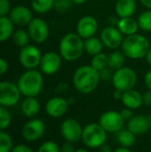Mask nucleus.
Listing matches in <instances>:
<instances>
[{
    "mask_svg": "<svg viewBox=\"0 0 151 152\" xmlns=\"http://www.w3.org/2000/svg\"><path fill=\"white\" fill-rule=\"evenodd\" d=\"M31 8L36 14H47L54 8V0H31Z\"/></svg>",
    "mask_w": 151,
    "mask_h": 152,
    "instance_id": "393cba45",
    "label": "nucleus"
},
{
    "mask_svg": "<svg viewBox=\"0 0 151 152\" xmlns=\"http://www.w3.org/2000/svg\"><path fill=\"white\" fill-rule=\"evenodd\" d=\"M98 123L105 128L107 132H118L124 125V118L120 112L111 110L101 114Z\"/></svg>",
    "mask_w": 151,
    "mask_h": 152,
    "instance_id": "9b49d317",
    "label": "nucleus"
},
{
    "mask_svg": "<svg viewBox=\"0 0 151 152\" xmlns=\"http://www.w3.org/2000/svg\"><path fill=\"white\" fill-rule=\"evenodd\" d=\"M74 102H75V99H74V98H69V104H74Z\"/></svg>",
    "mask_w": 151,
    "mask_h": 152,
    "instance_id": "603ef678",
    "label": "nucleus"
},
{
    "mask_svg": "<svg viewBox=\"0 0 151 152\" xmlns=\"http://www.w3.org/2000/svg\"><path fill=\"white\" fill-rule=\"evenodd\" d=\"M114 150H112V148L109 146L108 144H104V145H101V147L98 148V152H113Z\"/></svg>",
    "mask_w": 151,
    "mask_h": 152,
    "instance_id": "c03bdc74",
    "label": "nucleus"
},
{
    "mask_svg": "<svg viewBox=\"0 0 151 152\" xmlns=\"http://www.w3.org/2000/svg\"><path fill=\"white\" fill-rule=\"evenodd\" d=\"M39 102L35 98V96H26L21 104V111L23 115L28 118L36 116L39 112Z\"/></svg>",
    "mask_w": 151,
    "mask_h": 152,
    "instance_id": "412c9836",
    "label": "nucleus"
},
{
    "mask_svg": "<svg viewBox=\"0 0 151 152\" xmlns=\"http://www.w3.org/2000/svg\"><path fill=\"white\" fill-rule=\"evenodd\" d=\"M147 119H148V121H149V124H150V126H151V115L147 116Z\"/></svg>",
    "mask_w": 151,
    "mask_h": 152,
    "instance_id": "864d4df0",
    "label": "nucleus"
},
{
    "mask_svg": "<svg viewBox=\"0 0 151 152\" xmlns=\"http://www.w3.org/2000/svg\"><path fill=\"white\" fill-rule=\"evenodd\" d=\"M15 24L8 16L0 17V42H5L14 34Z\"/></svg>",
    "mask_w": 151,
    "mask_h": 152,
    "instance_id": "5701e85b",
    "label": "nucleus"
},
{
    "mask_svg": "<svg viewBox=\"0 0 151 152\" xmlns=\"http://www.w3.org/2000/svg\"><path fill=\"white\" fill-rule=\"evenodd\" d=\"M91 66H93L96 70L101 72L104 68L109 66V56H107L103 52L94 55L91 59Z\"/></svg>",
    "mask_w": 151,
    "mask_h": 152,
    "instance_id": "c85d7f7f",
    "label": "nucleus"
},
{
    "mask_svg": "<svg viewBox=\"0 0 151 152\" xmlns=\"http://www.w3.org/2000/svg\"><path fill=\"white\" fill-rule=\"evenodd\" d=\"M143 104L147 107H151V90L148 89L143 93Z\"/></svg>",
    "mask_w": 151,
    "mask_h": 152,
    "instance_id": "ea45409f",
    "label": "nucleus"
},
{
    "mask_svg": "<svg viewBox=\"0 0 151 152\" xmlns=\"http://www.w3.org/2000/svg\"><path fill=\"white\" fill-rule=\"evenodd\" d=\"M138 24L139 28L143 31L150 32L151 31V10L143 12L138 17Z\"/></svg>",
    "mask_w": 151,
    "mask_h": 152,
    "instance_id": "c756f323",
    "label": "nucleus"
},
{
    "mask_svg": "<svg viewBox=\"0 0 151 152\" xmlns=\"http://www.w3.org/2000/svg\"><path fill=\"white\" fill-rule=\"evenodd\" d=\"M46 132V125L40 119H31L23 125L21 134L27 142H34L44 136Z\"/></svg>",
    "mask_w": 151,
    "mask_h": 152,
    "instance_id": "f8f14e48",
    "label": "nucleus"
},
{
    "mask_svg": "<svg viewBox=\"0 0 151 152\" xmlns=\"http://www.w3.org/2000/svg\"><path fill=\"white\" fill-rule=\"evenodd\" d=\"M112 84L115 89L122 92L133 89L137 84V74L133 68L123 66L119 69L114 70Z\"/></svg>",
    "mask_w": 151,
    "mask_h": 152,
    "instance_id": "423d86ee",
    "label": "nucleus"
},
{
    "mask_svg": "<svg viewBox=\"0 0 151 152\" xmlns=\"http://www.w3.org/2000/svg\"><path fill=\"white\" fill-rule=\"evenodd\" d=\"M8 17L15 25L20 27L28 26L33 19L31 10L24 5H17L12 7Z\"/></svg>",
    "mask_w": 151,
    "mask_h": 152,
    "instance_id": "f3484780",
    "label": "nucleus"
},
{
    "mask_svg": "<svg viewBox=\"0 0 151 152\" xmlns=\"http://www.w3.org/2000/svg\"><path fill=\"white\" fill-rule=\"evenodd\" d=\"M120 113H121V115H122L123 118H124V120H126V121L131 120V119L133 117V110H131V109H129V108L123 109V110L120 111Z\"/></svg>",
    "mask_w": 151,
    "mask_h": 152,
    "instance_id": "58836bf2",
    "label": "nucleus"
},
{
    "mask_svg": "<svg viewBox=\"0 0 151 152\" xmlns=\"http://www.w3.org/2000/svg\"><path fill=\"white\" fill-rule=\"evenodd\" d=\"M83 129L82 125L80 122L77 121L74 118H67L61 123L60 126V132L61 136L63 137L65 141L71 143H77L80 140H82L83 136Z\"/></svg>",
    "mask_w": 151,
    "mask_h": 152,
    "instance_id": "1a4fd4ad",
    "label": "nucleus"
},
{
    "mask_svg": "<svg viewBox=\"0 0 151 152\" xmlns=\"http://www.w3.org/2000/svg\"><path fill=\"white\" fill-rule=\"evenodd\" d=\"M61 61H62V57L59 53L53 52V51L44 53L42 55L39 64L40 72L47 76L55 75L60 69Z\"/></svg>",
    "mask_w": 151,
    "mask_h": 152,
    "instance_id": "ddd939ff",
    "label": "nucleus"
},
{
    "mask_svg": "<svg viewBox=\"0 0 151 152\" xmlns=\"http://www.w3.org/2000/svg\"><path fill=\"white\" fill-rule=\"evenodd\" d=\"M145 58H146V61H147V63L151 66V48H150V50L148 51V53H147V55H146Z\"/></svg>",
    "mask_w": 151,
    "mask_h": 152,
    "instance_id": "09e8293b",
    "label": "nucleus"
},
{
    "mask_svg": "<svg viewBox=\"0 0 151 152\" xmlns=\"http://www.w3.org/2000/svg\"><path fill=\"white\" fill-rule=\"evenodd\" d=\"M75 147H74V143L71 142H65L62 144L60 148V152H75Z\"/></svg>",
    "mask_w": 151,
    "mask_h": 152,
    "instance_id": "4c0bfd02",
    "label": "nucleus"
},
{
    "mask_svg": "<svg viewBox=\"0 0 151 152\" xmlns=\"http://www.w3.org/2000/svg\"><path fill=\"white\" fill-rule=\"evenodd\" d=\"M74 4H77V5H82V4L86 3L87 0H73Z\"/></svg>",
    "mask_w": 151,
    "mask_h": 152,
    "instance_id": "8fccbe9b",
    "label": "nucleus"
},
{
    "mask_svg": "<svg viewBox=\"0 0 151 152\" xmlns=\"http://www.w3.org/2000/svg\"><path fill=\"white\" fill-rule=\"evenodd\" d=\"M149 127L150 124L147 119V116H143V115L133 116L131 120H128V122H127V128L131 132H133L136 136L144 134L145 132H148Z\"/></svg>",
    "mask_w": 151,
    "mask_h": 152,
    "instance_id": "a211bd4d",
    "label": "nucleus"
},
{
    "mask_svg": "<svg viewBox=\"0 0 151 152\" xmlns=\"http://www.w3.org/2000/svg\"><path fill=\"white\" fill-rule=\"evenodd\" d=\"M42 57V53L36 46L27 45L26 47L21 48L19 61L21 65L26 69H35L36 67H39Z\"/></svg>",
    "mask_w": 151,
    "mask_h": 152,
    "instance_id": "6e6552de",
    "label": "nucleus"
},
{
    "mask_svg": "<svg viewBox=\"0 0 151 152\" xmlns=\"http://www.w3.org/2000/svg\"><path fill=\"white\" fill-rule=\"evenodd\" d=\"M69 84L66 83H59L58 85L56 86V89H55V92L56 93H63L69 89Z\"/></svg>",
    "mask_w": 151,
    "mask_h": 152,
    "instance_id": "a19ab883",
    "label": "nucleus"
},
{
    "mask_svg": "<svg viewBox=\"0 0 151 152\" xmlns=\"http://www.w3.org/2000/svg\"><path fill=\"white\" fill-rule=\"evenodd\" d=\"M27 27H28L27 31L30 35V38L34 42L42 44L48 39L50 34L49 25L42 18H33Z\"/></svg>",
    "mask_w": 151,
    "mask_h": 152,
    "instance_id": "9d476101",
    "label": "nucleus"
},
{
    "mask_svg": "<svg viewBox=\"0 0 151 152\" xmlns=\"http://www.w3.org/2000/svg\"><path fill=\"white\" fill-rule=\"evenodd\" d=\"M113 152H131V149L128 148V147H118V148H116Z\"/></svg>",
    "mask_w": 151,
    "mask_h": 152,
    "instance_id": "49530a36",
    "label": "nucleus"
},
{
    "mask_svg": "<svg viewBox=\"0 0 151 152\" xmlns=\"http://www.w3.org/2000/svg\"><path fill=\"white\" fill-rule=\"evenodd\" d=\"M18 86L22 95L36 96L44 86L42 72L36 69H27L18 80Z\"/></svg>",
    "mask_w": 151,
    "mask_h": 152,
    "instance_id": "20e7f679",
    "label": "nucleus"
},
{
    "mask_svg": "<svg viewBox=\"0 0 151 152\" xmlns=\"http://www.w3.org/2000/svg\"><path fill=\"white\" fill-rule=\"evenodd\" d=\"M83 143L88 148H99L107 140V132L99 123H89L83 129Z\"/></svg>",
    "mask_w": 151,
    "mask_h": 152,
    "instance_id": "39448f33",
    "label": "nucleus"
},
{
    "mask_svg": "<svg viewBox=\"0 0 151 152\" xmlns=\"http://www.w3.org/2000/svg\"><path fill=\"white\" fill-rule=\"evenodd\" d=\"M12 8L8 0H0V17L8 16Z\"/></svg>",
    "mask_w": 151,
    "mask_h": 152,
    "instance_id": "f704fd0d",
    "label": "nucleus"
},
{
    "mask_svg": "<svg viewBox=\"0 0 151 152\" xmlns=\"http://www.w3.org/2000/svg\"><path fill=\"white\" fill-rule=\"evenodd\" d=\"M10 152H35V151L32 148H30L29 146H26L24 144H20L15 146Z\"/></svg>",
    "mask_w": 151,
    "mask_h": 152,
    "instance_id": "e433bc0d",
    "label": "nucleus"
},
{
    "mask_svg": "<svg viewBox=\"0 0 151 152\" xmlns=\"http://www.w3.org/2000/svg\"><path fill=\"white\" fill-rule=\"evenodd\" d=\"M75 152H89V151L86 150V149H82V148H81V149H78V150H76Z\"/></svg>",
    "mask_w": 151,
    "mask_h": 152,
    "instance_id": "3c124183",
    "label": "nucleus"
},
{
    "mask_svg": "<svg viewBox=\"0 0 151 152\" xmlns=\"http://www.w3.org/2000/svg\"><path fill=\"white\" fill-rule=\"evenodd\" d=\"M117 142L123 147H131L136 142V134L131 132L128 128L121 129L117 134Z\"/></svg>",
    "mask_w": 151,
    "mask_h": 152,
    "instance_id": "a878e982",
    "label": "nucleus"
},
{
    "mask_svg": "<svg viewBox=\"0 0 151 152\" xmlns=\"http://www.w3.org/2000/svg\"><path fill=\"white\" fill-rule=\"evenodd\" d=\"M12 38L14 44L17 47H20V48H23V47H26L27 45H29V40L31 39L28 31L24 30V29L16 30L12 34Z\"/></svg>",
    "mask_w": 151,
    "mask_h": 152,
    "instance_id": "cd10ccee",
    "label": "nucleus"
},
{
    "mask_svg": "<svg viewBox=\"0 0 151 152\" xmlns=\"http://www.w3.org/2000/svg\"><path fill=\"white\" fill-rule=\"evenodd\" d=\"M144 83H145L146 87L151 90V69L146 72L145 77H144Z\"/></svg>",
    "mask_w": 151,
    "mask_h": 152,
    "instance_id": "37998d69",
    "label": "nucleus"
},
{
    "mask_svg": "<svg viewBox=\"0 0 151 152\" xmlns=\"http://www.w3.org/2000/svg\"><path fill=\"white\" fill-rule=\"evenodd\" d=\"M137 10L135 0H118L115 4V12L119 18L131 17Z\"/></svg>",
    "mask_w": 151,
    "mask_h": 152,
    "instance_id": "aec40b11",
    "label": "nucleus"
},
{
    "mask_svg": "<svg viewBox=\"0 0 151 152\" xmlns=\"http://www.w3.org/2000/svg\"><path fill=\"white\" fill-rule=\"evenodd\" d=\"M8 70V63L5 59L1 58L0 59V74L4 75Z\"/></svg>",
    "mask_w": 151,
    "mask_h": 152,
    "instance_id": "79ce46f5",
    "label": "nucleus"
},
{
    "mask_svg": "<svg viewBox=\"0 0 151 152\" xmlns=\"http://www.w3.org/2000/svg\"><path fill=\"white\" fill-rule=\"evenodd\" d=\"M98 30V23L97 20L92 16H83L77 23V33L83 38L92 37L96 34Z\"/></svg>",
    "mask_w": 151,
    "mask_h": 152,
    "instance_id": "2eb2a0df",
    "label": "nucleus"
},
{
    "mask_svg": "<svg viewBox=\"0 0 151 152\" xmlns=\"http://www.w3.org/2000/svg\"><path fill=\"white\" fill-rule=\"evenodd\" d=\"M141 3L148 10H151V0H140Z\"/></svg>",
    "mask_w": 151,
    "mask_h": 152,
    "instance_id": "de8ad7c7",
    "label": "nucleus"
},
{
    "mask_svg": "<svg viewBox=\"0 0 151 152\" xmlns=\"http://www.w3.org/2000/svg\"><path fill=\"white\" fill-rule=\"evenodd\" d=\"M113 69H111V68L108 66V67L104 68L103 70H101L99 72V76H101V79L104 81H112V79H113V74L114 72H112Z\"/></svg>",
    "mask_w": 151,
    "mask_h": 152,
    "instance_id": "c9c22d12",
    "label": "nucleus"
},
{
    "mask_svg": "<svg viewBox=\"0 0 151 152\" xmlns=\"http://www.w3.org/2000/svg\"><path fill=\"white\" fill-rule=\"evenodd\" d=\"M12 114L6 107L1 106L0 108V127L2 130L6 129L12 123Z\"/></svg>",
    "mask_w": 151,
    "mask_h": 152,
    "instance_id": "2f4dec72",
    "label": "nucleus"
},
{
    "mask_svg": "<svg viewBox=\"0 0 151 152\" xmlns=\"http://www.w3.org/2000/svg\"><path fill=\"white\" fill-rule=\"evenodd\" d=\"M121 102L124 104L125 108L136 110L143 104V94H141L138 90L131 89V90L123 92Z\"/></svg>",
    "mask_w": 151,
    "mask_h": 152,
    "instance_id": "6ab92c4d",
    "label": "nucleus"
},
{
    "mask_svg": "<svg viewBox=\"0 0 151 152\" xmlns=\"http://www.w3.org/2000/svg\"><path fill=\"white\" fill-rule=\"evenodd\" d=\"M69 100L61 96H54L48 99L44 106L46 113L53 118H60L69 110Z\"/></svg>",
    "mask_w": 151,
    "mask_h": 152,
    "instance_id": "dca6fc26",
    "label": "nucleus"
},
{
    "mask_svg": "<svg viewBox=\"0 0 151 152\" xmlns=\"http://www.w3.org/2000/svg\"><path fill=\"white\" fill-rule=\"evenodd\" d=\"M117 28L121 31L123 35H131V34L137 33L139 29L138 21L133 19L131 17L127 18H120L117 22Z\"/></svg>",
    "mask_w": 151,
    "mask_h": 152,
    "instance_id": "4be33fe9",
    "label": "nucleus"
},
{
    "mask_svg": "<svg viewBox=\"0 0 151 152\" xmlns=\"http://www.w3.org/2000/svg\"><path fill=\"white\" fill-rule=\"evenodd\" d=\"M21 91L18 84L8 81H2L0 83V104L6 108L14 107L18 104L21 97Z\"/></svg>",
    "mask_w": 151,
    "mask_h": 152,
    "instance_id": "0eeeda50",
    "label": "nucleus"
},
{
    "mask_svg": "<svg viewBox=\"0 0 151 152\" xmlns=\"http://www.w3.org/2000/svg\"><path fill=\"white\" fill-rule=\"evenodd\" d=\"M123 34L117 27L108 26L101 30V39L104 46L111 50H116L117 48L121 47L123 42Z\"/></svg>",
    "mask_w": 151,
    "mask_h": 152,
    "instance_id": "4468645a",
    "label": "nucleus"
},
{
    "mask_svg": "<svg viewBox=\"0 0 151 152\" xmlns=\"http://www.w3.org/2000/svg\"><path fill=\"white\" fill-rule=\"evenodd\" d=\"M149 50V40L144 35L138 33L126 35L123 38L122 45H121V51L124 53L125 56L135 60L145 58Z\"/></svg>",
    "mask_w": 151,
    "mask_h": 152,
    "instance_id": "f03ea898",
    "label": "nucleus"
},
{
    "mask_svg": "<svg viewBox=\"0 0 151 152\" xmlns=\"http://www.w3.org/2000/svg\"><path fill=\"white\" fill-rule=\"evenodd\" d=\"M84 51V40L78 33L69 32L59 42V54L65 61H77L81 58Z\"/></svg>",
    "mask_w": 151,
    "mask_h": 152,
    "instance_id": "7ed1b4c3",
    "label": "nucleus"
},
{
    "mask_svg": "<svg viewBox=\"0 0 151 152\" xmlns=\"http://www.w3.org/2000/svg\"><path fill=\"white\" fill-rule=\"evenodd\" d=\"M37 152H60V148L57 143L53 141H47L40 145Z\"/></svg>",
    "mask_w": 151,
    "mask_h": 152,
    "instance_id": "72a5a7b5",
    "label": "nucleus"
},
{
    "mask_svg": "<svg viewBox=\"0 0 151 152\" xmlns=\"http://www.w3.org/2000/svg\"><path fill=\"white\" fill-rule=\"evenodd\" d=\"M74 4L73 0H54V10L57 12H66L71 8Z\"/></svg>",
    "mask_w": 151,
    "mask_h": 152,
    "instance_id": "473e14b6",
    "label": "nucleus"
},
{
    "mask_svg": "<svg viewBox=\"0 0 151 152\" xmlns=\"http://www.w3.org/2000/svg\"><path fill=\"white\" fill-rule=\"evenodd\" d=\"M12 139L4 130L0 132V152H10L12 150Z\"/></svg>",
    "mask_w": 151,
    "mask_h": 152,
    "instance_id": "7c9ffc66",
    "label": "nucleus"
},
{
    "mask_svg": "<svg viewBox=\"0 0 151 152\" xmlns=\"http://www.w3.org/2000/svg\"><path fill=\"white\" fill-rule=\"evenodd\" d=\"M101 80L99 72L91 65H83L77 68L73 76V84L80 93L89 94L95 90Z\"/></svg>",
    "mask_w": 151,
    "mask_h": 152,
    "instance_id": "f257e3e1",
    "label": "nucleus"
},
{
    "mask_svg": "<svg viewBox=\"0 0 151 152\" xmlns=\"http://www.w3.org/2000/svg\"><path fill=\"white\" fill-rule=\"evenodd\" d=\"M104 44L101 38H97L95 36L89 37L84 39V50L88 55L94 56L103 51Z\"/></svg>",
    "mask_w": 151,
    "mask_h": 152,
    "instance_id": "b1692460",
    "label": "nucleus"
},
{
    "mask_svg": "<svg viewBox=\"0 0 151 152\" xmlns=\"http://www.w3.org/2000/svg\"><path fill=\"white\" fill-rule=\"evenodd\" d=\"M125 55L122 51H114L109 55V67L113 70H117L123 67L125 61Z\"/></svg>",
    "mask_w": 151,
    "mask_h": 152,
    "instance_id": "bb28decb",
    "label": "nucleus"
},
{
    "mask_svg": "<svg viewBox=\"0 0 151 152\" xmlns=\"http://www.w3.org/2000/svg\"><path fill=\"white\" fill-rule=\"evenodd\" d=\"M122 95H123V92L118 90V89H115V91L113 92V97L114 99H120L122 98Z\"/></svg>",
    "mask_w": 151,
    "mask_h": 152,
    "instance_id": "a18cd8bd",
    "label": "nucleus"
}]
</instances>
